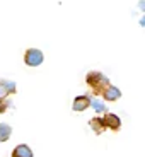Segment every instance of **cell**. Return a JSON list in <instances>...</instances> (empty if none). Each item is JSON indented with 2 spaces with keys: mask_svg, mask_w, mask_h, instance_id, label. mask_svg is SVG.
<instances>
[{
  "mask_svg": "<svg viewBox=\"0 0 145 157\" xmlns=\"http://www.w3.org/2000/svg\"><path fill=\"white\" fill-rule=\"evenodd\" d=\"M140 26H142V28H145V16L140 19Z\"/></svg>",
  "mask_w": 145,
  "mask_h": 157,
  "instance_id": "4fadbf2b",
  "label": "cell"
},
{
  "mask_svg": "<svg viewBox=\"0 0 145 157\" xmlns=\"http://www.w3.org/2000/svg\"><path fill=\"white\" fill-rule=\"evenodd\" d=\"M90 106L96 109V113H104V114L108 113L106 104H104V102H101V101H97V99H90Z\"/></svg>",
  "mask_w": 145,
  "mask_h": 157,
  "instance_id": "30bf717a",
  "label": "cell"
},
{
  "mask_svg": "<svg viewBox=\"0 0 145 157\" xmlns=\"http://www.w3.org/2000/svg\"><path fill=\"white\" fill-rule=\"evenodd\" d=\"M12 135V126L7 123H0V142H7Z\"/></svg>",
  "mask_w": 145,
  "mask_h": 157,
  "instance_id": "9c48e42d",
  "label": "cell"
},
{
  "mask_svg": "<svg viewBox=\"0 0 145 157\" xmlns=\"http://www.w3.org/2000/svg\"><path fill=\"white\" fill-rule=\"evenodd\" d=\"M12 157H32V150L29 149V145L21 144L12 150Z\"/></svg>",
  "mask_w": 145,
  "mask_h": 157,
  "instance_id": "ba28073f",
  "label": "cell"
},
{
  "mask_svg": "<svg viewBox=\"0 0 145 157\" xmlns=\"http://www.w3.org/2000/svg\"><path fill=\"white\" fill-rule=\"evenodd\" d=\"M14 92H16V84L0 78V99H5L9 94H14Z\"/></svg>",
  "mask_w": 145,
  "mask_h": 157,
  "instance_id": "8992f818",
  "label": "cell"
},
{
  "mask_svg": "<svg viewBox=\"0 0 145 157\" xmlns=\"http://www.w3.org/2000/svg\"><path fill=\"white\" fill-rule=\"evenodd\" d=\"M86 84L92 89V92H94L96 96H101L102 92H104V89H106L108 86H111L109 78L102 74V72H89V74L86 75Z\"/></svg>",
  "mask_w": 145,
  "mask_h": 157,
  "instance_id": "6da1fadb",
  "label": "cell"
},
{
  "mask_svg": "<svg viewBox=\"0 0 145 157\" xmlns=\"http://www.w3.org/2000/svg\"><path fill=\"white\" fill-rule=\"evenodd\" d=\"M43 60H44L43 51L38 50V48H29V50H26V53H24V63H26L28 67H39V65L43 63Z\"/></svg>",
  "mask_w": 145,
  "mask_h": 157,
  "instance_id": "7a4b0ae2",
  "label": "cell"
},
{
  "mask_svg": "<svg viewBox=\"0 0 145 157\" xmlns=\"http://www.w3.org/2000/svg\"><path fill=\"white\" fill-rule=\"evenodd\" d=\"M138 7H140L142 10H145V0H140V2H138Z\"/></svg>",
  "mask_w": 145,
  "mask_h": 157,
  "instance_id": "7c38bea8",
  "label": "cell"
},
{
  "mask_svg": "<svg viewBox=\"0 0 145 157\" xmlns=\"http://www.w3.org/2000/svg\"><path fill=\"white\" fill-rule=\"evenodd\" d=\"M104 125H106V128L113 130V132H118L120 130V126H121V120H120V116L114 113H106L104 114Z\"/></svg>",
  "mask_w": 145,
  "mask_h": 157,
  "instance_id": "3957f363",
  "label": "cell"
},
{
  "mask_svg": "<svg viewBox=\"0 0 145 157\" xmlns=\"http://www.w3.org/2000/svg\"><path fill=\"white\" fill-rule=\"evenodd\" d=\"M90 106V98L89 96H77L74 99V104H72V109L80 113V111H86Z\"/></svg>",
  "mask_w": 145,
  "mask_h": 157,
  "instance_id": "277c9868",
  "label": "cell"
},
{
  "mask_svg": "<svg viewBox=\"0 0 145 157\" xmlns=\"http://www.w3.org/2000/svg\"><path fill=\"white\" fill-rule=\"evenodd\" d=\"M9 108H10V101H9L7 98H5V99H0V113H5Z\"/></svg>",
  "mask_w": 145,
  "mask_h": 157,
  "instance_id": "8fae6325",
  "label": "cell"
},
{
  "mask_svg": "<svg viewBox=\"0 0 145 157\" xmlns=\"http://www.w3.org/2000/svg\"><path fill=\"white\" fill-rule=\"evenodd\" d=\"M101 96L104 98V101L113 102V101H118V99L121 98V90L118 89L116 86H108L106 89H104V92H102Z\"/></svg>",
  "mask_w": 145,
  "mask_h": 157,
  "instance_id": "5b68a950",
  "label": "cell"
},
{
  "mask_svg": "<svg viewBox=\"0 0 145 157\" xmlns=\"http://www.w3.org/2000/svg\"><path fill=\"white\" fill-rule=\"evenodd\" d=\"M89 126H90V130H92L96 135H101L102 132H104V128H106V125H104V120H102L101 116L92 118V120L89 121Z\"/></svg>",
  "mask_w": 145,
  "mask_h": 157,
  "instance_id": "52a82bcc",
  "label": "cell"
}]
</instances>
